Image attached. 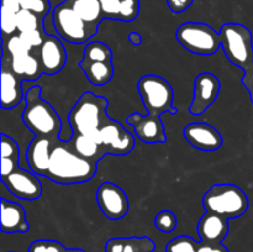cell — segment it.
I'll return each mask as SVG.
<instances>
[{"label":"cell","mask_w":253,"mask_h":252,"mask_svg":"<svg viewBox=\"0 0 253 252\" xmlns=\"http://www.w3.org/2000/svg\"><path fill=\"white\" fill-rule=\"evenodd\" d=\"M96 163L79 156L69 142L58 140L52 150L46 178L59 184H78L93 179Z\"/></svg>","instance_id":"obj_1"},{"label":"cell","mask_w":253,"mask_h":252,"mask_svg":"<svg viewBox=\"0 0 253 252\" xmlns=\"http://www.w3.org/2000/svg\"><path fill=\"white\" fill-rule=\"evenodd\" d=\"M221 48L232 64L244 71L242 84L249 90L253 103V41L249 27L227 22L220 29Z\"/></svg>","instance_id":"obj_2"},{"label":"cell","mask_w":253,"mask_h":252,"mask_svg":"<svg viewBox=\"0 0 253 252\" xmlns=\"http://www.w3.org/2000/svg\"><path fill=\"white\" fill-rule=\"evenodd\" d=\"M42 89L40 85L30 88L25 94V105L22 120L26 127L35 136L59 140L62 131V121L57 111L48 101L41 98Z\"/></svg>","instance_id":"obj_3"},{"label":"cell","mask_w":253,"mask_h":252,"mask_svg":"<svg viewBox=\"0 0 253 252\" xmlns=\"http://www.w3.org/2000/svg\"><path fill=\"white\" fill-rule=\"evenodd\" d=\"M108 100L103 96L85 91L77 100L68 115L73 135H86L95 138L98 131L105 123Z\"/></svg>","instance_id":"obj_4"},{"label":"cell","mask_w":253,"mask_h":252,"mask_svg":"<svg viewBox=\"0 0 253 252\" xmlns=\"http://www.w3.org/2000/svg\"><path fill=\"white\" fill-rule=\"evenodd\" d=\"M203 205L205 211L227 220L236 219L249 209V198L235 184H215L203 197Z\"/></svg>","instance_id":"obj_5"},{"label":"cell","mask_w":253,"mask_h":252,"mask_svg":"<svg viewBox=\"0 0 253 252\" xmlns=\"http://www.w3.org/2000/svg\"><path fill=\"white\" fill-rule=\"evenodd\" d=\"M142 103L150 114L161 115L163 113L177 114L178 109L173 106L174 91L165 78L155 74L143 76L137 84Z\"/></svg>","instance_id":"obj_6"},{"label":"cell","mask_w":253,"mask_h":252,"mask_svg":"<svg viewBox=\"0 0 253 252\" xmlns=\"http://www.w3.org/2000/svg\"><path fill=\"white\" fill-rule=\"evenodd\" d=\"M175 37L187 51L199 56H211L221 47L220 34L203 22H184L178 27Z\"/></svg>","instance_id":"obj_7"},{"label":"cell","mask_w":253,"mask_h":252,"mask_svg":"<svg viewBox=\"0 0 253 252\" xmlns=\"http://www.w3.org/2000/svg\"><path fill=\"white\" fill-rule=\"evenodd\" d=\"M52 20L57 34L67 42L74 44H82L89 41L98 31L82 20L64 1L54 7Z\"/></svg>","instance_id":"obj_8"},{"label":"cell","mask_w":253,"mask_h":252,"mask_svg":"<svg viewBox=\"0 0 253 252\" xmlns=\"http://www.w3.org/2000/svg\"><path fill=\"white\" fill-rule=\"evenodd\" d=\"M95 140L105 148L106 153L114 156H125L135 147V137L132 133L124 128L119 121L108 118Z\"/></svg>","instance_id":"obj_9"},{"label":"cell","mask_w":253,"mask_h":252,"mask_svg":"<svg viewBox=\"0 0 253 252\" xmlns=\"http://www.w3.org/2000/svg\"><path fill=\"white\" fill-rule=\"evenodd\" d=\"M96 203L109 220H120L127 214L128 199L125 192L114 183L105 182L96 190Z\"/></svg>","instance_id":"obj_10"},{"label":"cell","mask_w":253,"mask_h":252,"mask_svg":"<svg viewBox=\"0 0 253 252\" xmlns=\"http://www.w3.org/2000/svg\"><path fill=\"white\" fill-rule=\"evenodd\" d=\"M221 83L219 78L209 72H203L195 77L194 95L189 106V111L193 115H202L208 108L214 104L219 96Z\"/></svg>","instance_id":"obj_11"},{"label":"cell","mask_w":253,"mask_h":252,"mask_svg":"<svg viewBox=\"0 0 253 252\" xmlns=\"http://www.w3.org/2000/svg\"><path fill=\"white\" fill-rule=\"evenodd\" d=\"M34 172L17 168L6 177H0L12 195L24 200H36L42 195V184Z\"/></svg>","instance_id":"obj_12"},{"label":"cell","mask_w":253,"mask_h":252,"mask_svg":"<svg viewBox=\"0 0 253 252\" xmlns=\"http://www.w3.org/2000/svg\"><path fill=\"white\" fill-rule=\"evenodd\" d=\"M126 123L133 126L136 136L146 143H163L166 142L165 126L160 115L147 113V115L133 113L126 118Z\"/></svg>","instance_id":"obj_13"},{"label":"cell","mask_w":253,"mask_h":252,"mask_svg":"<svg viewBox=\"0 0 253 252\" xmlns=\"http://www.w3.org/2000/svg\"><path fill=\"white\" fill-rule=\"evenodd\" d=\"M184 138L193 146L200 151L219 150L222 146V136L219 131L211 125L205 123H192L188 124L183 131Z\"/></svg>","instance_id":"obj_14"},{"label":"cell","mask_w":253,"mask_h":252,"mask_svg":"<svg viewBox=\"0 0 253 252\" xmlns=\"http://www.w3.org/2000/svg\"><path fill=\"white\" fill-rule=\"evenodd\" d=\"M57 141L51 140L48 137L36 136L30 142L26 150V161L31 172H34L37 175H41V177H46L49 168L52 150H53Z\"/></svg>","instance_id":"obj_15"},{"label":"cell","mask_w":253,"mask_h":252,"mask_svg":"<svg viewBox=\"0 0 253 252\" xmlns=\"http://www.w3.org/2000/svg\"><path fill=\"white\" fill-rule=\"evenodd\" d=\"M39 59L44 74H56L62 71L67 62V53L59 39L47 35L43 43L39 47Z\"/></svg>","instance_id":"obj_16"},{"label":"cell","mask_w":253,"mask_h":252,"mask_svg":"<svg viewBox=\"0 0 253 252\" xmlns=\"http://www.w3.org/2000/svg\"><path fill=\"white\" fill-rule=\"evenodd\" d=\"M198 234L200 242L221 244L229 234V220L212 212H205L198 222Z\"/></svg>","instance_id":"obj_17"},{"label":"cell","mask_w":253,"mask_h":252,"mask_svg":"<svg viewBox=\"0 0 253 252\" xmlns=\"http://www.w3.org/2000/svg\"><path fill=\"white\" fill-rule=\"evenodd\" d=\"M1 231L5 234H24L29 230L26 212L19 203L1 198Z\"/></svg>","instance_id":"obj_18"},{"label":"cell","mask_w":253,"mask_h":252,"mask_svg":"<svg viewBox=\"0 0 253 252\" xmlns=\"http://www.w3.org/2000/svg\"><path fill=\"white\" fill-rule=\"evenodd\" d=\"M104 19L131 22L140 14V0H100Z\"/></svg>","instance_id":"obj_19"},{"label":"cell","mask_w":253,"mask_h":252,"mask_svg":"<svg viewBox=\"0 0 253 252\" xmlns=\"http://www.w3.org/2000/svg\"><path fill=\"white\" fill-rule=\"evenodd\" d=\"M22 79L10 68H1V108L14 109L22 100Z\"/></svg>","instance_id":"obj_20"},{"label":"cell","mask_w":253,"mask_h":252,"mask_svg":"<svg viewBox=\"0 0 253 252\" xmlns=\"http://www.w3.org/2000/svg\"><path fill=\"white\" fill-rule=\"evenodd\" d=\"M9 68L22 81H36L43 74L39 57L32 56L31 53L11 57Z\"/></svg>","instance_id":"obj_21"},{"label":"cell","mask_w":253,"mask_h":252,"mask_svg":"<svg viewBox=\"0 0 253 252\" xmlns=\"http://www.w3.org/2000/svg\"><path fill=\"white\" fill-rule=\"evenodd\" d=\"M64 2L71 6L82 20L98 30V26L104 20L100 0H64Z\"/></svg>","instance_id":"obj_22"},{"label":"cell","mask_w":253,"mask_h":252,"mask_svg":"<svg viewBox=\"0 0 253 252\" xmlns=\"http://www.w3.org/2000/svg\"><path fill=\"white\" fill-rule=\"evenodd\" d=\"M69 145L79 156L94 162H98L106 155L105 148L91 136L73 135Z\"/></svg>","instance_id":"obj_23"},{"label":"cell","mask_w":253,"mask_h":252,"mask_svg":"<svg viewBox=\"0 0 253 252\" xmlns=\"http://www.w3.org/2000/svg\"><path fill=\"white\" fill-rule=\"evenodd\" d=\"M79 67L84 71L86 78L94 85H104L113 79V62H89L82 59Z\"/></svg>","instance_id":"obj_24"},{"label":"cell","mask_w":253,"mask_h":252,"mask_svg":"<svg viewBox=\"0 0 253 252\" xmlns=\"http://www.w3.org/2000/svg\"><path fill=\"white\" fill-rule=\"evenodd\" d=\"M83 59L89 62H111L113 52L103 42L93 41L84 49Z\"/></svg>","instance_id":"obj_25"},{"label":"cell","mask_w":253,"mask_h":252,"mask_svg":"<svg viewBox=\"0 0 253 252\" xmlns=\"http://www.w3.org/2000/svg\"><path fill=\"white\" fill-rule=\"evenodd\" d=\"M17 32L34 31V30H43V19L29 10L21 9L16 14Z\"/></svg>","instance_id":"obj_26"},{"label":"cell","mask_w":253,"mask_h":252,"mask_svg":"<svg viewBox=\"0 0 253 252\" xmlns=\"http://www.w3.org/2000/svg\"><path fill=\"white\" fill-rule=\"evenodd\" d=\"M156 245L150 237H123L121 252H153Z\"/></svg>","instance_id":"obj_27"},{"label":"cell","mask_w":253,"mask_h":252,"mask_svg":"<svg viewBox=\"0 0 253 252\" xmlns=\"http://www.w3.org/2000/svg\"><path fill=\"white\" fill-rule=\"evenodd\" d=\"M199 242L190 236H178L170 240L166 246V252H198Z\"/></svg>","instance_id":"obj_28"},{"label":"cell","mask_w":253,"mask_h":252,"mask_svg":"<svg viewBox=\"0 0 253 252\" xmlns=\"http://www.w3.org/2000/svg\"><path fill=\"white\" fill-rule=\"evenodd\" d=\"M5 49L10 53V56H22V54H29L32 51V47L20 36L19 34L4 40Z\"/></svg>","instance_id":"obj_29"},{"label":"cell","mask_w":253,"mask_h":252,"mask_svg":"<svg viewBox=\"0 0 253 252\" xmlns=\"http://www.w3.org/2000/svg\"><path fill=\"white\" fill-rule=\"evenodd\" d=\"M177 222V216L170 210H162L155 217V226L165 234L174 231Z\"/></svg>","instance_id":"obj_30"},{"label":"cell","mask_w":253,"mask_h":252,"mask_svg":"<svg viewBox=\"0 0 253 252\" xmlns=\"http://www.w3.org/2000/svg\"><path fill=\"white\" fill-rule=\"evenodd\" d=\"M16 14L17 12L11 11L6 7H1V31L4 40L14 36L17 31Z\"/></svg>","instance_id":"obj_31"},{"label":"cell","mask_w":253,"mask_h":252,"mask_svg":"<svg viewBox=\"0 0 253 252\" xmlns=\"http://www.w3.org/2000/svg\"><path fill=\"white\" fill-rule=\"evenodd\" d=\"M66 247L54 240H36L29 247V252H67Z\"/></svg>","instance_id":"obj_32"},{"label":"cell","mask_w":253,"mask_h":252,"mask_svg":"<svg viewBox=\"0 0 253 252\" xmlns=\"http://www.w3.org/2000/svg\"><path fill=\"white\" fill-rule=\"evenodd\" d=\"M20 5H21V9L29 10V11L41 16L42 19H44V16L51 10L49 0H20Z\"/></svg>","instance_id":"obj_33"},{"label":"cell","mask_w":253,"mask_h":252,"mask_svg":"<svg viewBox=\"0 0 253 252\" xmlns=\"http://www.w3.org/2000/svg\"><path fill=\"white\" fill-rule=\"evenodd\" d=\"M19 158L20 150L17 142L10 136L1 135V158Z\"/></svg>","instance_id":"obj_34"},{"label":"cell","mask_w":253,"mask_h":252,"mask_svg":"<svg viewBox=\"0 0 253 252\" xmlns=\"http://www.w3.org/2000/svg\"><path fill=\"white\" fill-rule=\"evenodd\" d=\"M32 48L35 47H41V44L43 43L44 39H46L47 35L44 34V30H34V31H26L19 34Z\"/></svg>","instance_id":"obj_35"},{"label":"cell","mask_w":253,"mask_h":252,"mask_svg":"<svg viewBox=\"0 0 253 252\" xmlns=\"http://www.w3.org/2000/svg\"><path fill=\"white\" fill-rule=\"evenodd\" d=\"M193 4V0H167V5L170 11L174 14H180L189 9Z\"/></svg>","instance_id":"obj_36"},{"label":"cell","mask_w":253,"mask_h":252,"mask_svg":"<svg viewBox=\"0 0 253 252\" xmlns=\"http://www.w3.org/2000/svg\"><path fill=\"white\" fill-rule=\"evenodd\" d=\"M198 252H230L227 247L222 244H205V242H199L198 246Z\"/></svg>","instance_id":"obj_37"},{"label":"cell","mask_w":253,"mask_h":252,"mask_svg":"<svg viewBox=\"0 0 253 252\" xmlns=\"http://www.w3.org/2000/svg\"><path fill=\"white\" fill-rule=\"evenodd\" d=\"M123 251V237H114L105 244V252Z\"/></svg>","instance_id":"obj_38"},{"label":"cell","mask_w":253,"mask_h":252,"mask_svg":"<svg viewBox=\"0 0 253 252\" xmlns=\"http://www.w3.org/2000/svg\"><path fill=\"white\" fill-rule=\"evenodd\" d=\"M1 7H6L14 12H19L21 10L20 0H1Z\"/></svg>","instance_id":"obj_39"},{"label":"cell","mask_w":253,"mask_h":252,"mask_svg":"<svg viewBox=\"0 0 253 252\" xmlns=\"http://www.w3.org/2000/svg\"><path fill=\"white\" fill-rule=\"evenodd\" d=\"M128 41H130L131 44H133V46H140V44L142 43V36H141L140 32L132 31L128 35Z\"/></svg>","instance_id":"obj_40"},{"label":"cell","mask_w":253,"mask_h":252,"mask_svg":"<svg viewBox=\"0 0 253 252\" xmlns=\"http://www.w3.org/2000/svg\"><path fill=\"white\" fill-rule=\"evenodd\" d=\"M67 252H85V251L82 249H69L67 250Z\"/></svg>","instance_id":"obj_41"}]
</instances>
